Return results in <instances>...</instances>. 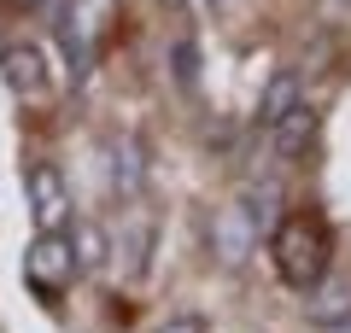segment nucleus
<instances>
[{
    "mask_svg": "<svg viewBox=\"0 0 351 333\" xmlns=\"http://www.w3.org/2000/svg\"><path fill=\"white\" fill-rule=\"evenodd\" d=\"M269 263L276 275L293 286V293H311L322 275H334V234H328V222L311 217V210H293L269 228Z\"/></svg>",
    "mask_w": 351,
    "mask_h": 333,
    "instance_id": "f257e3e1",
    "label": "nucleus"
},
{
    "mask_svg": "<svg viewBox=\"0 0 351 333\" xmlns=\"http://www.w3.org/2000/svg\"><path fill=\"white\" fill-rule=\"evenodd\" d=\"M24 199H29V217H36L41 234H59L71 222V182H64L59 164H29L24 170Z\"/></svg>",
    "mask_w": 351,
    "mask_h": 333,
    "instance_id": "39448f33",
    "label": "nucleus"
},
{
    "mask_svg": "<svg viewBox=\"0 0 351 333\" xmlns=\"http://www.w3.org/2000/svg\"><path fill=\"white\" fill-rule=\"evenodd\" d=\"M211 6H228V0H211Z\"/></svg>",
    "mask_w": 351,
    "mask_h": 333,
    "instance_id": "f3484780",
    "label": "nucleus"
},
{
    "mask_svg": "<svg viewBox=\"0 0 351 333\" xmlns=\"http://www.w3.org/2000/svg\"><path fill=\"white\" fill-rule=\"evenodd\" d=\"M71 240H76V258H82V269H100V263L112 258V246H106V228H100V222H71Z\"/></svg>",
    "mask_w": 351,
    "mask_h": 333,
    "instance_id": "f8f14e48",
    "label": "nucleus"
},
{
    "mask_svg": "<svg viewBox=\"0 0 351 333\" xmlns=\"http://www.w3.org/2000/svg\"><path fill=\"white\" fill-rule=\"evenodd\" d=\"M304 316H311L322 333L346 328V321H351V286L339 281V275H322V281L304 293Z\"/></svg>",
    "mask_w": 351,
    "mask_h": 333,
    "instance_id": "6e6552de",
    "label": "nucleus"
},
{
    "mask_svg": "<svg viewBox=\"0 0 351 333\" xmlns=\"http://www.w3.org/2000/svg\"><path fill=\"white\" fill-rule=\"evenodd\" d=\"M170 12H199V6H211V0H164Z\"/></svg>",
    "mask_w": 351,
    "mask_h": 333,
    "instance_id": "2eb2a0df",
    "label": "nucleus"
},
{
    "mask_svg": "<svg viewBox=\"0 0 351 333\" xmlns=\"http://www.w3.org/2000/svg\"><path fill=\"white\" fill-rule=\"evenodd\" d=\"M299 76L293 71H281V76H269V88H263V106H258V123H263V135H269V129L281 123V117H287L293 106H299Z\"/></svg>",
    "mask_w": 351,
    "mask_h": 333,
    "instance_id": "9b49d317",
    "label": "nucleus"
},
{
    "mask_svg": "<svg viewBox=\"0 0 351 333\" xmlns=\"http://www.w3.org/2000/svg\"><path fill=\"white\" fill-rule=\"evenodd\" d=\"M0 76H6L12 94H24V99H41V94L53 88L47 59H41L36 41H0Z\"/></svg>",
    "mask_w": 351,
    "mask_h": 333,
    "instance_id": "423d86ee",
    "label": "nucleus"
},
{
    "mask_svg": "<svg viewBox=\"0 0 351 333\" xmlns=\"http://www.w3.org/2000/svg\"><path fill=\"white\" fill-rule=\"evenodd\" d=\"M334 6H351V0H334Z\"/></svg>",
    "mask_w": 351,
    "mask_h": 333,
    "instance_id": "dca6fc26",
    "label": "nucleus"
},
{
    "mask_svg": "<svg viewBox=\"0 0 351 333\" xmlns=\"http://www.w3.org/2000/svg\"><path fill=\"white\" fill-rule=\"evenodd\" d=\"M106 175H112L117 199H135L141 187H147V152H141V140H106Z\"/></svg>",
    "mask_w": 351,
    "mask_h": 333,
    "instance_id": "1a4fd4ad",
    "label": "nucleus"
},
{
    "mask_svg": "<svg viewBox=\"0 0 351 333\" xmlns=\"http://www.w3.org/2000/svg\"><path fill=\"white\" fill-rule=\"evenodd\" d=\"M176 76L182 88H193V41H176Z\"/></svg>",
    "mask_w": 351,
    "mask_h": 333,
    "instance_id": "4468645a",
    "label": "nucleus"
},
{
    "mask_svg": "<svg viewBox=\"0 0 351 333\" xmlns=\"http://www.w3.org/2000/svg\"><path fill=\"white\" fill-rule=\"evenodd\" d=\"M258 234H269L263 217H258V205H252V199H228L211 217V258L223 263V269H240V263L258 251Z\"/></svg>",
    "mask_w": 351,
    "mask_h": 333,
    "instance_id": "20e7f679",
    "label": "nucleus"
},
{
    "mask_svg": "<svg viewBox=\"0 0 351 333\" xmlns=\"http://www.w3.org/2000/svg\"><path fill=\"white\" fill-rule=\"evenodd\" d=\"M82 275V258H76V240L71 234H36L24 246V281L36 298H59L71 293V281Z\"/></svg>",
    "mask_w": 351,
    "mask_h": 333,
    "instance_id": "7ed1b4c3",
    "label": "nucleus"
},
{
    "mask_svg": "<svg viewBox=\"0 0 351 333\" xmlns=\"http://www.w3.org/2000/svg\"><path fill=\"white\" fill-rule=\"evenodd\" d=\"M152 333H211V321L205 316H164Z\"/></svg>",
    "mask_w": 351,
    "mask_h": 333,
    "instance_id": "ddd939ff",
    "label": "nucleus"
},
{
    "mask_svg": "<svg viewBox=\"0 0 351 333\" xmlns=\"http://www.w3.org/2000/svg\"><path fill=\"white\" fill-rule=\"evenodd\" d=\"M152 246H158V217H152V210H135V217L117 228V263H123L129 281H147Z\"/></svg>",
    "mask_w": 351,
    "mask_h": 333,
    "instance_id": "0eeeda50",
    "label": "nucleus"
},
{
    "mask_svg": "<svg viewBox=\"0 0 351 333\" xmlns=\"http://www.w3.org/2000/svg\"><path fill=\"white\" fill-rule=\"evenodd\" d=\"M311 135H316V111H311V99H299V106H293L287 117H281V123L269 129V140H276V152H281V158H304Z\"/></svg>",
    "mask_w": 351,
    "mask_h": 333,
    "instance_id": "9d476101",
    "label": "nucleus"
},
{
    "mask_svg": "<svg viewBox=\"0 0 351 333\" xmlns=\"http://www.w3.org/2000/svg\"><path fill=\"white\" fill-rule=\"evenodd\" d=\"M47 6H53V29H59V47L71 59V71H88L94 47L106 41V29L117 18V0H47Z\"/></svg>",
    "mask_w": 351,
    "mask_h": 333,
    "instance_id": "f03ea898",
    "label": "nucleus"
}]
</instances>
